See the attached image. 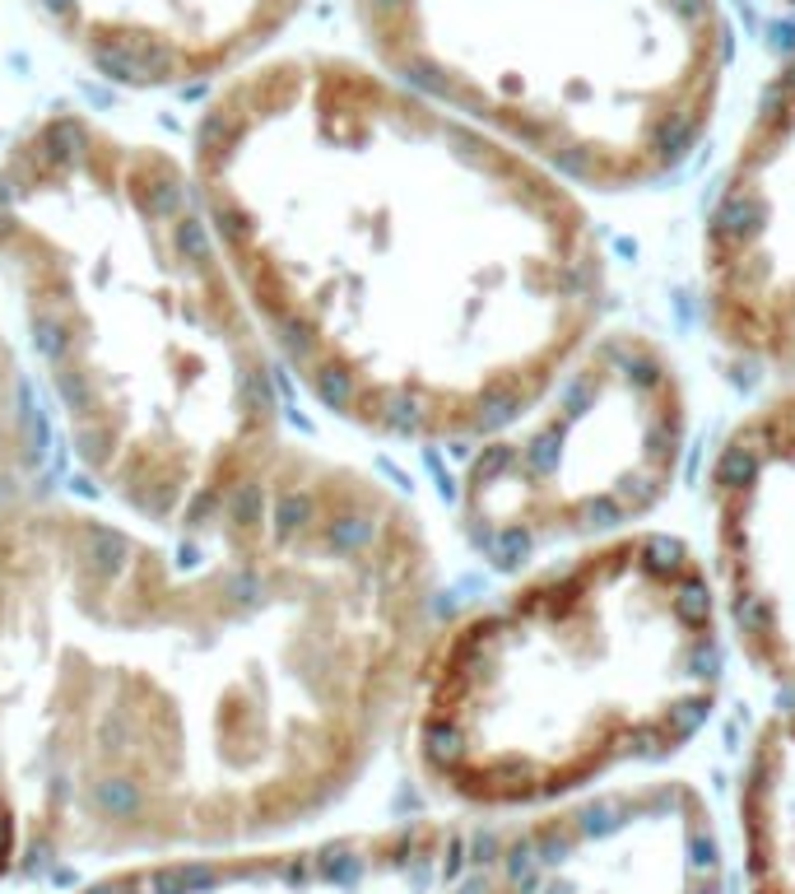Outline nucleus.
Instances as JSON below:
<instances>
[{"label":"nucleus","instance_id":"1","mask_svg":"<svg viewBox=\"0 0 795 894\" xmlns=\"http://www.w3.org/2000/svg\"><path fill=\"white\" fill-rule=\"evenodd\" d=\"M438 554L373 471L284 443L191 531L0 508V876L284 834L410 704Z\"/></svg>","mask_w":795,"mask_h":894},{"label":"nucleus","instance_id":"2","mask_svg":"<svg viewBox=\"0 0 795 894\" xmlns=\"http://www.w3.org/2000/svg\"><path fill=\"white\" fill-rule=\"evenodd\" d=\"M187 164L275 364L368 438L480 443L605 326L582 191L368 56L242 65Z\"/></svg>","mask_w":795,"mask_h":894},{"label":"nucleus","instance_id":"3","mask_svg":"<svg viewBox=\"0 0 795 894\" xmlns=\"http://www.w3.org/2000/svg\"><path fill=\"white\" fill-rule=\"evenodd\" d=\"M0 289L84 480L191 531L289 443L275 350L191 164L80 107L0 149Z\"/></svg>","mask_w":795,"mask_h":894},{"label":"nucleus","instance_id":"4","mask_svg":"<svg viewBox=\"0 0 795 894\" xmlns=\"http://www.w3.org/2000/svg\"><path fill=\"white\" fill-rule=\"evenodd\" d=\"M725 634L712 564L670 531L540 559L428 638L419 765L461 801L516 807L661 759L712 718Z\"/></svg>","mask_w":795,"mask_h":894},{"label":"nucleus","instance_id":"5","mask_svg":"<svg viewBox=\"0 0 795 894\" xmlns=\"http://www.w3.org/2000/svg\"><path fill=\"white\" fill-rule=\"evenodd\" d=\"M354 29L386 75L582 196L670 183L735 61L725 0H354Z\"/></svg>","mask_w":795,"mask_h":894},{"label":"nucleus","instance_id":"6","mask_svg":"<svg viewBox=\"0 0 795 894\" xmlns=\"http://www.w3.org/2000/svg\"><path fill=\"white\" fill-rule=\"evenodd\" d=\"M689 434L674 354L638 326H600L526 410L470 443L457 527L508 573L638 531L674 495Z\"/></svg>","mask_w":795,"mask_h":894},{"label":"nucleus","instance_id":"7","mask_svg":"<svg viewBox=\"0 0 795 894\" xmlns=\"http://www.w3.org/2000/svg\"><path fill=\"white\" fill-rule=\"evenodd\" d=\"M712 341L735 364L795 383V48L731 145L698 242Z\"/></svg>","mask_w":795,"mask_h":894},{"label":"nucleus","instance_id":"8","mask_svg":"<svg viewBox=\"0 0 795 894\" xmlns=\"http://www.w3.org/2000/svg\"><path fill=\"white\" fill-rule=\"evenodd\" d=\"M712 578L725 630L795 704V383L731 424L708 471Z\"/></svg>","mask_w":795,"mask_h":894},{"label":"nucleus","instance_id":"9","mask_svg":"<svg viewBox=\"0 0 795 894\" xmlns=\"http://www.w3.org/2000/svg\"><path fill=\"white\" fill-rule=\"evenodd\" d=\"M48 33L122 89L219 84L265 56L312 0H29Z\"/></svg>","mask_w":795,"mask_h":894},{"label":"nucleus","instance_id":"10","mask_svg":"<svg viewBox=\"0 0 795 894\" xmlns=\"http://www.w3.org/2000/svg\"><path fill=\"white\" fill-rule=\"evenodd\" d=\"M42 471V424L33 410V387L19 345L0 326V508L38 489Z\"/></svg>","mask_w":795,"mask_h":894},{"label":"nucleus","instance_id":"11","mask_svg":"<svg viewBox=\"0 0 795 894\" xmlns=\"http://www.w3.org/2000/svg\"><path fill=\"white\" fill-rule=\"evenodd\" d=\"M767 6H791L795 10V0H767Z\"/></svg>","mask_w":795,"mask_h":894}]
</instances>
